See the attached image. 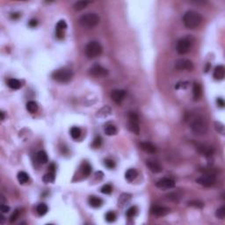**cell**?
<instances>
[{
	"mask_svg": "<svg viewBox=\"0 0 225 225\" xmlns=\"http://www.w3.org/2000/svg\"><path fill=\"white\" fill-rule=\"evenodd\" d=\"M201 16L194 12V11H188L184 14L183 17V22L185 27L189 28V29H194L197 27L200 26V22H201Z\"/></svg>",
	"mask_w": 225,
	"mask_h": 225,
	"instance_id": "obj_1",
	"label": "cell"
},
{
	"mask_svg": "<svg viewBox=\"0 0 225 225\" xmlns=\"http://www.w3.org/2000/svg\"><path fill=\"white\" fill-rule=\"evenodd\" d=\"M191 129L195 135H203L208 132V123L202 117H196L191 122Z\"/></svg>",
	"mask_w": 225,
	"mask_h": 225,
	"instance_id": "obj_2",
	"label": "cell"
},
{
	"mask_svg": "<svg viewBox=\"0 0 225 225\" xmlns=\"http://www.w3.org/2000/svg\"><path fill=\"white\" fill-rule=\"evenodd\" d=\"M73 77V72L71 70L68 68H62L55 71H54L52 74V78L54 80L60 82V83H67L71 81Z\"/></svg>",
	"mask_w": 225,
	"mask_h": 225,
	"instance_id": "obj_3",
	"label": "cell"
},
{
	"mask_svg": "<svg viewBox=\"0 0 225 225\" xmlns=\"http://www.w3.org/2000/svg\"><path fill=\"white\" fill-rule=\"evenodd\" d=\"M81 26L87 28H92V27H96L99 23V17L98 14L93 13H89L84 14L81 16L79 20Z\"/></svg>",
	"mask_w": 225,
	"mask_h": 225,
	"instance_id": "obj_4",
	"label": "cell"
},
{
	"mask_svg": "<svg viewBox=\"0 0 225 225\" xmlns=\"http://www.w3.org/2000/svg\"><path fill=\"white\" fill-rule=\"evenodd\" d=\"M102 53V47L98 41H91L86 47V55L87 58L93 59Z\"/></svg>",
	"mask_w": 225,
	"mask_h": 225,
	"instance_id": "obj_5",
	"label": "cell"
},
{
	"mask_svg": "<svg viewBox=\"0 0 225 225\" xmlns=\"http://www.w3.org/2000/svg\"><path fill=\"white\" fill-rule=\"evenodd\" d=\"M216 181L215 176L213 174H204L202 176H200V178L196 179V182L199 183L200 185H203L205 187H209L212 185H215Z\"/></svg>",
	"mask_w": 225,
	"mask_h": 225,
	"instance_id": "obj_6",
	"label": "cell"
},
{
	"mask_svg": "<svg viewBox=\"0 0 225 225\" xmlns=\"http://www.w3.org/2000/svg\"><path fill=\"white\" fill-rule=\"evenodd\" d=\"M190 48H191V41H190V40L187 39V38H182V39L178 40L176 49H177V52L179 54L184 55V54H186L190 50Z\"/></svg>",
	"mask_w": 225,
	"mask_h": 225,
	"instance_id": "obj_7",
	"label": "cell"
},
{
	"mask_svg": "<svg viewBox=\"0 0 225 225\" xmlns=\"http://www.w3.org/2000/svg\"><path fill=\"white\" fill-rule=\"evenodd\" d=\"M90 74L95 78H104L107 76L108 71L99 64H95L90 69Z\"/></svg>",
	"mask_w": 225,
	"mask_h": 225,
	"instance_id": "obj_8",
	"label": "cell"
},
{
	"mask_svg": "<svg viewBox=\"0 0 225 225\" xmlns=\"http://www.w3.org/2000/svg\"><path fill=\"white\" fill-rule=\"evenodd\" d=\"M175 68L180 71L186 70L188 71H191L193 69V64L190 60L179 59L175 62Z\"/></svg>",
	"mask_w": 225,
	"mask_h": 225,
	"instance_id": "obj_9",
	"label": "cell"
},
{
	"mask_svg": "<svg viewBox=\"0 0 225 225\" xmlns=\"http://www.w3.org/2000/svg\"><path fill=\"white\" fill-rule=\"evenodd\" d=\"M156 185H157L158 188H161V189H171L172 187H174L175 182H174V180L172 179L164 178V179H159L158 181L157 182Z\"/></svg>",
	"mask_w": 225,
	"mask_h": 225,
	"instance_id": "obj_10",
	"label": "cell"
},
{
	"mask_svg": "<svg viewBox=\"0 0 225 225\" xmlns=\"http://www.w3.org/2000/svg\"><path fill=\"white\" fill-rule=\"evenodd\" d=\"M146 165L149 167V169L154 173H159L163 171V167L159 164L158 161L153 160V159H149L146 161Z\"/></svg>",
	"mask_w": 225,
	"mask_h": 225,
	"instance_id": "obj_11",
	"label": "cell"
},
{
	"mask_svg": "<svg viewBox=\"0 0 225 225\" xmlns=\"http://www.w3.org/2000/svg\"><path fill=\"white\" fill-rule=\"evenodd\" d=\"M126 97V92L124 90H113L111 93V98L115 103H120Z\"/></svg>",
	"mask_w": 225,
	"mask_h": 225,
	"instance_id": "obj_12",
	"label": "cell"
},
{
	"mask_svg": "<svg viewBox=\"0 0 225 225\" xmlns=\"http://www.w3.org/2000/svg\"><path fill=\"white\" fill-rule=\"evenodd\" d=\"M67 28V24L64 20H60L59 22L57 23L56 27H55V33H56V36L57 38L62 39L63 38V34H64V31L66 30Z\"/></svg>",
	"mask_w": 225,
	"mask_h": 225,
	"instance_id": "obj_13",
	"label": "cell"
},
{
	"mask_svg": "<svg viewBox=\"0 0 225 225\" xmlns=\"http://www.w3.org/2000/svg\"><path fill=\"white\" fill-rule=\"evenodd\" d=\"M151 213L157 216H165L169 213V209L161 206H153L151 208Z\"/></svg>",
	"mask_w": 225,
	"mask_h": 225,
	"instance_id": "obj_14",
	"label": "cell"
},
{
	"mask_svg": "<svg viewBox=\"0 0 225 225\" xmlns=\"http://www.w3.org/2000/svg\"><path fill=\"white\" fill-rule=\"evenodd\" d=\"M140 146L142 148V150H143L145 152L147 153H151V154H153V153L157 152V148L156 146L152 144L150 142H143L140 143Z\"/></svg>",
	"mask_w": 225,
	"mask_h": 225,
	"instance_id": "obj_15",
	"label": "cell"
},
{
	"mask_svg": "<svg viewBox=\"0 0 225 225\" xmlns=\"http://www.w3.org/2000/svg\"><path fill=\"white\" fill-rule=\"evenodd\" d=\"M225 76V69L223 65H218L215 67L214 71V78L216 80L223 79Z\"/></svg>",
	"mask_w": 225,
	"mask_h": 225,
	"instance_id": "obj_16",
	"label": "cell"
},
{
	"mask_svg": "<svg viewBox=\"0 0 225 225\" xmlns=\"http://www.w3.org/2000/svg\"><path fill=\"white\" fill-rule=\"evenodd\" d=\"M193 95L194 100H198L201 96V87L198 83H194L193 86Z\"/></svg>",
	"mask_w": 225,
	"mask_h": 225,
	"instance_id": "obj_17",
	"label": "cell"
},
{
	"mask_svg": "<svg viewBox=\"0 0 225 225\" xmlns=\"http://www.w3.org/2000/svg\"><path fill=\"white\" fill-rule=\"evenodd\" d=\"M103 201L99 197H96V196H92L89 199V204L92 206L93 208H99L100 206L102 205Z\"/></svg>",
	"mask_w": 225,
	"mask_h": 225,
	"instance_id": "obj_18",
	"label": "cell"
},
{
	"mask_svg": "<svg viewBox=\"0 0 225 225\" xmlns=\"http://www.w3.org/2000/svg\"><path fill=\"white\" fill-rule=\"evenodd\" d=\"M36 159L40 164H46L48 162V155L45 151H40L36 154Z\"/></svg>",
	"mask_w": 225,
	"mask_h": 225,
	"instance_id": "obj_19",
	"label": "cell"
},
{
	"mask_svg": "<svg viewBox=\"0 0 225 225\" xmlns=\"http://www.w3.org/2000/svg\"><path fill=\"white\" fill-rule=\"evenodd\" d=\"M198 150L203 155H205L207 157L208 156H211L212 153H213V149L211 147H208L206 145H200L198 147Z\"/></svg>",
	"mask_w": 225,
	"mask_h": 225,
	"instance_id": "obj_20",
	"label": "cell"
},
{
	"mask_svg": "<svg viewBox=\"0 0 225 225\" xmlns=\"http://www.w3.org/2000/svg\"><path fill=\"white\" fill-rule=\"evenodd\" d=\"M128 128L129 130L135 135H139L140 133V127L138 122H135V121H129V124H128Z\"/></svg>",
	"mask_w": 225,
	"mask_h": 225,
	"instance_id": "obj_21",
	"label": "cell"
},
{
	"mask_svg": "<svg viewBox=\"0 0 225 225\" xmlns=\"http://www.w3.org/2000/svg\"><path fill=\"white\" fill-rule=\"evenodd\" d=\"M137 174L138 173L135 169H129V170L127 171L126 174H125V178L128 181H133L134 179L137 177Z\"/></svg>",
	"mask_w": 225,
	"mask_h": 225,
	"instance_id": "obj_22",
	"label": "cell"
},
{
	"mask_svg": "<svg viewBox=\"0 0 225 225\" xmlns=\"http://www.w3.org/2000/svg\"><path fill=\"white\" fill-rule=\"evenodd\" d=\"M8 86L13 90H18L21 87V84L18 79H15V78H11V79L8 80Z\"/></svg>",
	"mask_w": 225,
	"mask_h": 225,
	"instance_id": "obj_23",
	"label": "cell"
},
{
	"mask_svg": "<svg viewBox=\"0 0 225 225\" xmlns=\"http://www.w3.org/2000/svg\"><path fill=\"white\" fill-rule=\"evenodd\" d=\"M17 178H18V180H19V182H20V184H25V183H27V181L29 180V176L25 172H19Z\"/></svg>",
	"mask_w": 225,
	"mask_h": 225,
	"instance_id": "obj_24",
	"label": "cell"
},
{
	"mask_svg": "<svg viewBox=\"0 0 225 225\" xmlns=\"http://www.w3.org/2000/svg\"><path fill=\"white\" fill-rule=\"evenodd\" d=\"M27 109L28 112H30L31 113L37 112L38 110V105L35 101H29L27 102Z\"/></svg>",
	"mask_w": 225,
	"mask_h": 225,
	"instance_id": "obj_25",
	"label": "cell"
},
{
	"mask_svg": "<svg viewBox=\"0 0 225 225\" xmlns=\"http://www.w3.org/2000/svg\"><path fill=\"white\" fill-rule=\"evenodd\" d=\"M48 210V206H47L46 204H44V203H40L39 205L37 206V208H36V211H37V213H38L40 215H46Z\"/></svg>",
	"mask_w": 225,
	"mask_h": 225,
	"instance_id": "obj_26",
	"label": "cell"
},
{
	"mask_svg": "<svg viewBox=\"0 0 225 225\" xmlns=\"http://www.w3.org/2000/svg\"><path fill=\"white\" fill-rule=\"evenodd\" d=\"M89 3H90V2H88V1H78V2H77V3H75V5H74V9H75L76 11H81V10L85 9V8L89 5Z\"/></svg>",
	"mask_w": 225,
	"mask_h": 225,
	"instance_id": "obj_27",
	"label": "cell"
},
{
	"mask_svg": "<svg viewBox=\"0 0 225 225\" xmlns=\"http://www.w3.org/2000/svg\"><path fill=\"white\" fill-rule=\"evenodd\" d=\"M104 131H105V133H106L107 135H113L116 134L117 129H116L115 126H113L112 124H108V125H106V126L105 127Z\"/></svg>",
	"mask_w": 225,
	"mask_h": 225,
	"instance_id": "obj_28",
	"label": "cell"
},
{
	"mask_svg": "<svg viewBox=\"0 0 225 225\" xmlns=\"http://www.w3.org/2000/svg\"><path fill=\"white\" fill-rule=\"evenodd\" d=\"M43 181L47 183V184H48V183H52L55 181V172H49L48 173H47L44 175V177H43Z\"/></svg>",
	"mask_w": 225,
	"mask_h": 225,
	"instance_id": "obj_29",
	"label": "cell"
},
{
	"mask_svg": "<svg viewBox=\"0 0 225 225\" xmlns=\"http://www.w3.org/2000/svg\"><path fill=\"white\" fill-rule=\"evenodd\" d=\"M71 135L73 139H78L81 135V130H80L79 128L73 127L71 129Z\"/></svg>",
	"mask_w": 225,
	"mask_h": 225,
	"instance_id": "obj_30",
	"label": "cell"
},
{
	"mask_svg": "<svg viewBox=\"0 0 225 225\" xmlns=\"http://www.w3.org/2000/svg\"><path fill=\"white\" fill-rule=\"evenodd\" d=\"M215 215L216 217L219 219H224L225 217V207L223 206L221 208H219L215 212Z\"/></svg>",
	"mask_w": 225,
	"mask_h": 225,
	"instance_id": "obj_31",
	"label": "cell"
},
{
	"mask_svg": "<svg viewBox=\"0 0 225 225\" xmlns=\"http://www.w3.org/2000/svg\"><path fill=\"white\" fill-rule=\"evenodd\" d=\"M115 218H116V215L113 212H108L106 213V220L108 222V223H112L115 221Z\"/></svg>",
	"mask_w": 225,
	"mask_h": 225,
	"instance_id": "obj_32",
	"label": "cell"
},
{
	"mask_svg": "<svg viewBox=\"0 0 225 225\" xmlns=\"http://www.w3.org/2000/svg\"><path fill=\"white\" fill-rule=\"evenodd\" d=\"M112 186H111V185L106 184V185L102 186V188H101V193H105V194H109V193H112Z\"/></svg>",
	"mask_w": 225,
	"mask_h": 225,
	"instance_id": "obj_33",
	"label": "cell"
},
{
	"mask_svg": "<svg viewBox=\"0 0 225 225\" xmlns=\"http://www.w3.org/2000/svg\"><path fill=\"white\" fill-rule=\"evenodd\" d=\"M188 205L191 207H195V208H202L204 206V203L200 200H191V201H188Z\"/></svg>",
	"mask_w": 225,
	"mask_h": 225,
	"instance_id": "obj_34",
	"label": "cell"
},
{
	"mask_svg": "<svg viewBox=\"0 0 225 225\" xmlns=\"http://www.w3.org/2000/svg\"><path fill=\"white\" fill-rule=\"evenodd\" d=\"M135 213H136V208H135V207H131V208H129L127 210L126 215L128 218H132L133 216L135 215Z\"/></svg>",
	"mask_w": 225,
	"mask_h": 225,
	"instance_id": "obj_35",
	"label": "cell"
},
{
	"mask_svg": "<svg viewBox=\"0 0 225 225\" xmlns=\"http://www.w3.org/2000/svg\"><path fill=\"white\" fill-rule=\"evenodd\" d=\"M82 171H83V173L86 175V176H88V175H90V173L92 172V167L91 166L89 165V164H85L84 166H83V169H82Z\"/></svg>",
	"mask_w": 225,
	"mask_h": 225,
	"instance_id": "obj_36",
	"label": "cell"
},
{
	"mask_svg": "<svg viewBox=\"0 0 225 225\" xmlns=\"http://www.w3.org/2000/svg\"><path fill=\"white\" fill-rule=\"evenodd\" d=\"M128 119H129V121H135V122H139L138 120V116L135 112H130L129 114H128Z\"/></svg>",
	"mask_w": 225,
	"mask_h": 225,
	"instance_id": "obj_37",
	"label": "cell"
},
{
	"mask_svg": "<svg viewBox=\"0 0 225 225\" xmlns=\"http://www.w3.org/2000/svg\"><path fill=\"white\" fill-rule=\"evenodd\" d=\"M19 215H20V211L17 209V210H15V211L12 214V215H11V217H10V222H11V223H13V222H15V221L18 219Z\"/></svg>",
	"mask_w": 225,
	"mask_h": 225,
	"instance_id": "obj_38",
	"label": "cell"
},
{
	"mask_svg": "<svg viewBox=\"0 0 225 225\" xmlns=\"http://www.w3.org/2000/svg\"><path fill=\"white\" fill-rule=\"evenodd\" d=\"M101 143H102V139H101V137L97 136V137L94 139V141H93V147H95V148H99V147H100V145H101Z\"/></svg>",
	"mask_w": 225,
	"mask_h": 225,
	"instance_id": "obj_39",
	"label": "cell"
},
{
	"mask_svg": "<svg viewBox=\"0 0 225 225\" xmlns=\"http://www.w3.org/2000/svg\"><path fill=\"white\" fill-rule=\"evenodd\" d=\"M105 166L107 168H109V169H112L115 166V164H114V162L112 161V159H106L105 160Z\"/></svg>",
	"mask_w": 225,
	"mask_h": 225,
	"instance_id": "obj_40",
	"label": "cell"
},
{
	"mask_svg": "<svg viewBox=\"0 0 225 225\" xmlns=\"http://www.w3.org/2000/svg\"><path fill=\"white\" fill-rule=\"evenodd\" d=\"M0 210L2 211V213H7V212L10 211V208L7 205L1 204V206H0Z\"/></svg>",
	"mask_w": 225,
	"mask_h": 225,
	"instance_id": "obj_41",
	"label": "cell"
},
{
	"mask_svg": "<svg viewBox=\"0 0 225 225\" xmlns=\"http://www.w3.org/2000/svg\"><path fill=\"white\" fill-rule=\"evenodd\" d=\"M37 24H38V22L36 20H31L29 21V26L31 27H35L37 26Z\"/></svg>",
	"mask_w": 225,
	"mask_h": 225,
	"instance_id": "obj_42",
	"label": "cell"
},
{
	"mask_svg": "<svg viewBox=\"0 0 225 225\" xmlns=\"http://www.w3.org/2000/svg\"><path fill=\"white\" fill-rule=\"evenodd\" d=\"M217 104H218V106H220V107H223V106H224V101H223V99L219 98V99H217Z\"/></svg>",
	"mask_w": 225,
	"mask_h": 225,
	"instance_id": "obj_43",
	"label": "cell"
},
{
	"mask_svg": "<svg viewBox=\"0 0 225 225\" xmlns=\"http://www.w3.org/2000/svg\"><path fill=\"white\" fill-rule=\"evenodd\" d=\"M48 169H49V172H55V166L54 164H51L49 167H48Z\"/></svg>",
	"mask_w": 225,
	"mask_h": 225,
	"instance_id": "obj_44",
	"label": "cell"
},
{
	"mask_svg": "<svg viewBox=\"0 0 225 225\" xmlns=\"http://www.w3.org/2000/svg\"><path fill=\"white\" fill-rule=\"evenodd\" d=\"M0 115H1V120H5V113H4V112H0Z\"/></svg>",
	"mask_w": 225,
	"mask_h": 225,
	"instance_id": "obj_45",
	"label": "cell"
}]
</instances>
